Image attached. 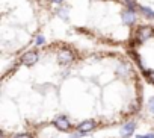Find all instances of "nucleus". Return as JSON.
Listing matches in <instances>:
<instances>
[{
    "label": "nucleus",
    "mask_w": 154,
    "mask_h": 138,
    "mask_svg": "<svg viewBox=\"0 0 154 138\" xmlns=\"http://www.w3.org/2000/svg\"><path fill=\"white\" fill-rule=\"evenodd\" d=\"M72 61H74V55H72L71 50H62L57 55V62L60 65H69Z\"/></svg>",
    "instance_id": "1"
},
{
    "label": "nucleus",
    "mask_w": 154,
    "mask_h": 138,
    "mask_svg": "<svg viewBox=\"0 0 154 138\" xmlns=\"http://www.w3.org/2000/svg\"><path fill=\"white\" fill-rule=\"evenodd\" d=\"M134 129H136V121H134V120H131V121H127V123L121 127L119 133H121V136H122V138H128V136H131V135H133Z\"/></svg>",
    "instance_id": "2"
},
{
    "label": "nucleus",
    "mask_w": 154,
    "mask_h": 138,
    "mask_svg": "<svg viewBox=\"0 0 154 138\" xmlns=\"http://www.w3.org/2000/svg\"><path fill=\"white\" fill-rule=\"evenodd\" d=\"M53 124H54L57 129H60V130H69V127H71V123H69V120H68L65 115L56 117L54 121H53Z\"/></svg>",
    "instance_id": "3"
},
{
    "label": "nucleus",
    "mask_w": 154,
    "mask_h": 138,
    "mask_svg": "<svg viewBox=\"0 0 154 138\" xmlns=\"http://www.w3.org/2000/svg\"><path fill=\"white\" fill-rule=\"evenodd\" d=\"M151 34H152V29H151L149 26H140V27L137 29L136 38H137L139 41H145V40H148V38L151 37Z\"/></svg>",
    "instance_id": "4"
},
{
    "label": "nucleus",
    "mask_w": 154,
    "mask_h": 138,
    "mask_svg": "<svg viewBox=\"0 0 154 138\" xmlns=\"http://www.w3.org/2000/svg\"><path fill=\"white\" fill-rule=\"evenodd\" d=\"M38 53L36 52H27L21 56V62L26 64V65H33L35 62H38Z\"/></svg>",
    "instance_id": "5"
},
{
    "label": "nucleus",
    "mask_w": 154,
    "mask_h": 138,
    "mask_svg": "<svg viewBox=\"0 0 154 138\" xmlns=\"http://www.w3.org/2000/svg\"><path fill=\"white\" fill-rule=\"evenodd\" d=\"M95 126H97V123H95L94 120H85V121H82L79 126H77V130H82V132L88 133V132L94 130Z\"/></svg>",
    "instance_id": "6"
},
{
    "label": "nucleus",
    "mask_w": 154,
    "mask_h": 138,
    "mask_svg": "<svg viewBox=\"0 0 154 138\" xmlns=\"http://www.w3.org/2000/svg\"><path fill=\"white\" fill-rule=\"evenodd\" d=\"M121 17H122V21H124L125 24H133V23L136 21V14H134V11H130V9L124 11V12L121 14Z\"/></svg>",
    "instance_id": "7"
},
{
    "label": "nucleus",
    "mask_w": 154,
    "mask_h": 138,
    "mask_svg": "<svg viewBox=\"0 0 154 138\" xmlns=\"http://www.w3.org/2000/svg\"><path fill=\"white\" fill-rule=\"evenodd\" d=\"M128 73H130V67L125 65V64H121V65L116 68V75H119V76H127Z\"/></svg>",
    "instance_id": "8"
},
{
    "label": "nucleus",
    "mask_w": 154,
    "mask_h": 138,
    "mask_svg": "<svg viewBox=\"0 0 154 138\" xmlns=\"http://www.w3.org/2000/svg\"><path fill=\"white\" fill-rule=\"evenodd\" d=\"M139 11L142 12L143 17H146V18H154V11H152V9H149V8H146V6H140Z\"/></svg>",
    "instance_id": "9"
},
{
    "label": "nucleus",
    "mask_w": 154,
    "mask_h": 138,
    "mask_svg": "<svg viewBox=\"0 0 154 138\" xmlns=\"http://www.w3.org/2000/svg\"><path fill=\"white\" fill-rule=\"evenodd\" d=\"M124 5H125L130 11H136V9H137V5H136L134 0H124Z\"/></svg>",
    "instance_id": "10"
},
{
    "label": "nucleus",
    "mask_w": 154,
    "mask_h": 138,
    "mask_svg": "<svg viewBox=\"0 0 154 138\" xmlns=\"http://www.w3.org/2000/svg\"><path fill=\"white\" fill-rule=\"evenodd\" d=\"M45 43V38L42 37V35H36V38H35V46H42Z\"/></svg>",
    "instance_id": "11"
},
{
    "label": "nucleus",
    "mask_w": 154,
    "mask_h": 138,
    "mask_svg": "<svg viewBox=\"0 0 154 138\" xmlns=\"http://www.w3.org/2000/svg\"><path fill=\"white\" fill-rule=\"evenodd\" d=\"M57 15H59V17H62L63 20H66V18H68V15H66V9H59V11H57Z\"/></svg>",
    "instance_id": "12"
},
{
    "label": "nucleus",
    "mask_w": 154,
    "mask_h": 138,
    "mask_svg": "<svg viewBox=\"0 0 154 138\" xmlns=\"http://www.w3.org/2000/svg\"><path fill=\"white\" fill-rule=\"evenodd\" d=\"M148 108H149L151 112H154V97H151V99L148 100Z\"/></svg>",
    "instance_id": "13"
},
{
    "label": "nucleus",
    "mask_w": 154,
    "mask_h": 138,
    "mask_svg": "<svg viewBox=\"0 0 154 138\" xmlns=\"http://www.w3.org/2000/svg\"><path fill=\"white\" fill-rule=\"evenodd\" d=\"M12 138H30V135H29V133H17V135H14Z\"/></svg>",
    "instance_id": "14"
},
{
    "label": "nucleus",
    "mask_w": 154,
    "mask_h": 138,
    "mask_svg": "<svg viewBox=\"0 0 154 138\" xmlns=\"http://www.w3.org/2000/svg\"><path fill=\"white\" fill-rule=\"evenodd\" d=\"M136 138H154V133H148V135H136Z\"/></svg>",
    "instance_id": "15"
},
{
    "label": "nucleus",
    "mask_w": 154,
    "mask_h": 138,
    "mask_svg": "<svg viewBox=\"0 0 154 138\" xmlns=\"http://www.w3.org/2000/svg\"><path fill=\"white\" fill-rule=\"evenodd\" d=\"M146 76L149 78V81L154 84V72H146Z\"/></svg>",
    "instance_id": "16"
},
{
    "label": "nucleus",
    "mask_w": 154,
    "mask_h": 138,
    "mask_svg": "<svg viewBox=\"0 0 154 138\" xmlns=\"http://www.w3.org/2000/svg\"><path fill=\"white\" fill-rule=\"evenodd\" d=\"M51 2H53V3H62L63 0H51Z\"/></svg>",
    "instance_id": "17"
}]
</instances>
